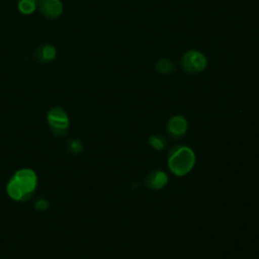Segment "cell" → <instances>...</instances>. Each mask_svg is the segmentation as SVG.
Returning a JSON list of instances; mask_svg holds the SVG:
<instances>
[{
  "label": "cell",
  "mask_w": 259,
  "mask_h": 259,
  "mask_svg": "<svg viewBox=\"0 0 259 259\" xmlns=\"http://www.w3.org/2000/svg\"><path fill=\"white\" fill-rule=\"evenodd\" d=\"M37 185V176L29 168L19 169L14 173L7 183V193L10 198L20 201L28 198L35 190Z\"/></svg>",
  "instance_id": "cell-1"
},
{
  "label": "cell",
  "mask_w": 259,
  "mask_h": 259,
  "mask_svg": "<svg viewBox=\"0 0 259 259\" xmlns=\"http://www.w3.org/2000/svg\"><path fill=\"white\" fill-rule=\"evenodd\" d=\"M195 163L193 151L186 146L173 147L168 155V167L177 176L188 174Z\"/></svg>",
  "instance_id": "cell-2"
},
{
  "label": "cell",
  "mask_w": 259,
  "mask_h": 259,
  "mask_svg": "<svg viewBox=\"0 0 259 259\" xmlns=\"http://www.w3.org/2000/svg\"><path fill=\"white\" fill-rule=\"evenodd\" d=\"M47 119L52 132L57 136L66 134L69 127V116L65 109L61 107H53L47 115Z\"/></svg>",
  "instance_id": "cell-3"
},
{
  "label": "cell",
  "mask_w": 259,
  "mask_h": 259,
  "mask_svg": "<svg viewBox=\"0 0 259 259\" xmlns=\"http://www.w3.org/2000/svg\"><path fill=\"white\" fill-rule=\"evenodd\" d=\"M181 64L186 72L198 73L206 67V59L200 52L188 51L183 55Z\"/></svg>",
  "instance_id": "cell-4"
},
{
  "label": "cell",
  "mask_w": 259,
  "mask_h": 259,
  "mask_svg": "<svg viewBox=\"0 0 259 259\" xmlns=\"http://www.w3.org/2000/svg\"><path fill=\"white\" fill-rule=\"evenodd\" d=\"M37 8L40 14L47 18H58L63 13L61 0H38Z\"/></svg>",
  "instance_id": "cell-5"
},
{
  "label": "cell",
  "mask_w": 259,
  "mask_h": 259,
  "mask_svg": "<svg viewBox=\"0 0 259 259\" xmlns=\"http://www.w3.org/2000/svg\"><path fill=\"white\" fill-rule=\"evenodd\" d=\"M168 181V177L162 170H155L149 173L145 179V184L148 188L158 190L163 188Z\"/></svg>",
  "instance_id": "cell-6"
},
{
  "label": "cell",
  "mask_w": 259,
  "mask_h": 259,
  "mask_svg": "<svg viewBox=\"0 0 259 259\" xmlns=\"http://www.w3.org/2000/svg\"><path fill=\"white\" fill-rule=\"evenodd\" d=\"M167 128L173 137H181L186 133L187 121L183 116L175 115L169 119Z\"/></svg>",
  "instance_id": "cell-7"
},
{
  "label": "cell",
  "mask_w": 259,
  "mask_h": 259,
  "mask_svg": "<svg viewBox=\"0 0 259 259\" xmlns=\"http://www.w3.org/2000/svg\"><path fill=\"white\" fill-rule=\"evenodd\" d=\"M57 57V50L52 45H44L36 51V58L41 62H50Z\"/></svg>",
  "instance_id": "cell-8"
},
{
  "label": "cell",
  "mask_w": 259,
  "mask_h": 259,
  "mask_svg": "<svg viewBox=\"0 0 259 259\" xmlns=\"http://www.w3.org/2000/svg\"><path fill=\"white\" fill-rule=\"evenodd\" d=\"M38 0H18L17 7L22 14H31L37 8Z\"/></svg>",
  "instance_id": "cell-9"
},
{
  "label": "cell",
  "mask_w": 259,
  "mask_h": 259,
  "mask_svg": "<svg viewBox=\"0 0 259 259\" xmlns=\"http://www.w3.org/2000/svg\"><path fill=\"white\" fill-rule=\"evenodd\" d=\"M156 70L161 74H169L175 70V67L170 61L163 59L156 64Z\"/></svg>",
  "instance_id": "cell-10"
},
{
  "label": "cell",
  "mask_w": 259,
  "mask_h": 259,
  "mask_svg": "<svg viewBox=\"0 0 259 259\" xmlns=\"http://www.w3.org/2000/svg\"><path fill=\"white\" fill-rule=\"evenodd\" d=\"M149 144L155 149V150H163L166 146V140L160 136V135H152L149 137Z\"/></svg>",
  "instance_id": "cell-11"
}]
</instances>
